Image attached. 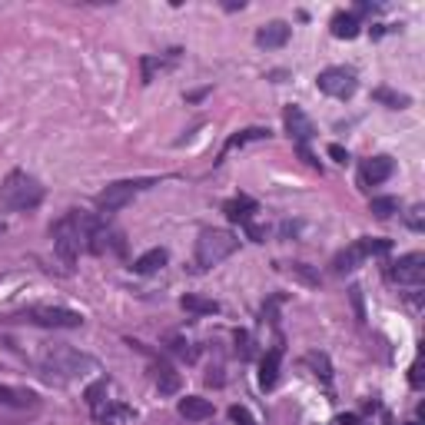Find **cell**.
Masks as SVG:
<instances>
[{"instance_id":"2e32d148","label":"cell","mask_w":425,"mask_h":425,"mask_svg":"<svg viewBox=\"0 0 425 425\" xmlns=\"http://www.w3.org/2000/svg\"><path fill=\"white\" fill-rule=\"evenodd\" d=\"M280 362H282V346L270 349V352H266V359H262V366H260V386L262 389L276 386V379H280Z\"/></svg>"},{"instance_id":"4fadbf2b","label":"cell","mask_w":425,"mask_h":425,"mask_svg":"<svg viewBox=\"0 0 425 425\" xmlns=\"http://www.w3.org/2000/svg\"><path fill=\"white\" fill-rule=\"evenodd\" d=\"M290 24H282V20H270L266 27L256 30V43H260L262 50H280L286 47V40H290Z\"/></svg>"},{"instance_id":"5b68a950","label":"cell","mask_w":425,"mask_h":425,"mask_svg":"<svg viewBox=\"0 0 425 425\" xmlns=\"http://www.w3.org/2000/svg\"><path fill=\"white\" fill-rule=\"evenodd\" d=\"M389 250H392V242H389V240H372V236H366V240H356L349 250L339 252L336 262H332V270L342 276V272L359 270L369 256H382V252H389Z\"/></svg>"},{"instance_id":"9c48e42d","label":"cell","mask_w":425,"mask_h":425,"mask_svg":"<svg viewBox=\"0 0 425 425\" xmlns=\"http://www.w3.org/2000/svg\"><path fill=\"white\" fill-rule=\"evenodd\" d=\"M386 276L392 282H399V286H422V280H425V256H422V252L399 256V260L386 270Z\"/></svg>"},{"instance_id":"8992f818","label":"cell","mask_w":425,"mask_h":425,"mask_svg":"<svg viewBox=\"0 0 425 425\" xmlns=\"http://www.w3.org/2000/svg\"><path fill=\"white\" fill-rule=\"evenodd\" d=\"M146 186H150V180H116V183H110L106 190H100L97 210L100 212H120L123 206L133 203V196L140 193V190H146Z\"/></svg>"},{"instance_id":"6da1fadb","label":"cell","mask_w":425,"mask_h":425,"mask_svg":"<svg viewBox=\"0 0 425 425\" xmlns=\"http://www.w3.org/2000/svg\"><path fill=\"white\" fill-rule=\"evenodd\" d=\"M90 226H93V216H87V212H77V210H70L67 216H60V220L50 226L53 250H57V256L63 260V266H67V270H73V266H77L80 246H87Z\"/></svg>"},{"instance_id":"ba28073f","label":"cell","mask_w":425,"mask_h":425,"mask_svg":"<svg viewBox=\"0 0 425 425\" xmlns=\"http://www.w3.org/2000/svg\"><path fill=\"white\" fill-rule=\"evenodd\" d=\"M316 83H319V90H322L326 97H336V100H349L352 93H356V87H359L356 73H352V70H346V67L322 70V73L316 77Z\"/></svg>"},{"instance_id":"e0dca14e","label":"cell","mask_w":425,"mask_h":425,"mask_svg":"<svg viewBox=\"0 0 425 425\" xmlns=\"http://www.w3.org/2000/svg\"><path fill=\"white\" fill-rule=\"evenodd\" d=\"M166 260H170V252L163 250V246H156V250H150V252H143V256H140V260L133 262V270L136 272H156V270H163L166 266Z\"/></svg>"},{"instance_id":"7a4b0ae2","label":"cell","mask_w":425,"mask_h":425,"mask_svg":"<svg viewBox=\"0 0 425 425\" xmlns=\"http://www.w3.org/2000/svg\"><path fill=\"white\" fill-rule=\"evenodd\" d=\"M40 200H43V186H40L37 176L24 173V170H14L7 173V180L0 183V206L10 212H27L37 210Z\"/></svg>"},{"instance_id":"d4e9b609","label":"cell","mask_w":425,"mask_h":425,"mask_svg":"<svg viewBox=\"0 0 425 425\" xmlns=\"http://www.w3.org/2000/svg\"><path fill=\"white\" fill-rule=\"evenodd\" d=\"M306 366L316 369V376L322 379V382H329V379H332V366H329L326 352H309V356H306Z\"/></svg>"},{"instance_id":"ffe728a7","label":"cell","mask_w":425,"mask_h":425,"mask_svg":"<svg viewBox=\"0 0 425 425\" xmlns=\"http://www.w3.org/2000/svg\"><path fill=\"white\" fill-rule=\"evenodd\" d=\"M356 34H359V17L356 14H336V17H332V37L352 40Z\"/></svg>"},{"instance_id":"3957f363","label":"cell","mask_w":425,"mask_h":425,"mask_svg":"<svg viewBox=\"0 0 425 425\" xmlns=\"http://www.w3.org/2000/svg\"><path fill=\"white\" fill-rule=\"evenodd\" d=\"M43 369L50 372V379L70 382V379H80V376H87V372H93L97 362L87 352H77V349H70V346H57L43 356Z\"/></svg>"},{"instance_id":"9a60e30c","label":"cell","mask_w":425,"mask_h":425,"mask_svg":"<svg viewBox=\"0 0 425 425\" xmlns=\"http://www.w3.org/2000/svg\"><path fill=\"white\" fill-rule=\"evenodd\" d=\"M180 416L186 419V422H206V419L212 416V402L210 399H200V396H186L180 399Z\"/></svg>"},{"instance_id":"836d02e7","label":"cell","mask_w":425,"mask_h":425,"mask_svg":"<svg viewBox=\"0 0 425 425\" xmlns=\"http://www.w3.org/2000/svg\"><path fill=\"white\" fill-rule=\"evenodd\" d=\"M4 230H7V226H4V222H0V232H4Z\"/></svg>"},{"instance_id":"30bf717a","label":"cell","mask_w":425,"mask_h":425,"mask_svg":"<svg viewBox=\"0 0 425 425\" xmlns=\"http://www.w3.org/2000/svg\"><path fill=\"white\" fill-rule=\"evenodd\" d=\"M87 250L103 256V252H110V250H123V240H120V232L110 230L106 222L93 220V226H90V232H87Z\"/></svg>"},{"instance_id":"7402d4cb","label":"cell","mask_w":425,"mask_h":425,"mask_svg":"<svg viewBox=\"0 0 425 425\" xmlns=\"http://www.w3.org/2000/svg\"><path fill=\"white\" fill-rule=\"evenodd\" d=\"M252 212H256V203H252V200H246V196H240V200H230V203H226V216H230L232 222H250Z\"/></svg>"},{"instance_id":"603a6c76","label":"cell","mask_w":425,"mask_h":425,"mask_svg":"<svg viewBox=\"0 0 425 425\" xmlns=\"http://www.w3.org/2000/svg\"><path fill=\"white\" fill-rule=\"evenodd\" d=\"M372 97H376L379 103L392 106V110H406V106L412 103V97H409V93H396V90H389V87H379Z\"/></svg>"},{"instance_id":"ac0fdd59","label":"cell","mask_w":425,"mask_h":425,"mask_svg":"<svg viewBox=\"0 0 425 425\" xmlns=\"http://www.w3.org/2000/svg\"><path fill=\"white\" fill-rule=\"evenodd\" d=\"M0 406L30 409V406H37V396H34V392H24V389H10V386H0Z\"/></svg>"},{"instance_id":"52a82bcc","label":"cell","mask_w":425,"mask_h":425,"mask_svg":"<svg viewBox=\"0 0 425 425\" xmlns=\"http://www.w3.org/2000/svg\"><path fill=\"white\" fill-rule=\"evenodd\" d=\"M27 319L43 329H80L83 316L77 309H63V306H34L27 309Z\"/></svg>"},{"instance_id":"8fae6325","label":"cell","mask_w":425,"mask_h":425,"mask_svg":"<svg viewBox=\"0 0 425 425\" xmlns=\"http://www.w3.org/2000/svg\"><path fill=\"white\" fill-rule=\"evenodd\" d=\"M282 120H286V130H290V136H292V140H296L299 146H306V143H309V136L316 133V130H312V120L302 113L299 106L290 103L286 110H282Z\"/></svg>"},{"instance_id":"44dd1931","label":"cell","mask_w":425,"mask_h":425,"mask_svg":"<svg viewBox=\"0 0 425 425\" xmlns=\"http://www.w3.org/2000/svg\"><path fill=\"white\" fill-rule=\"evenodd\" d=\"M186 312H196V316H212V312H220V302L216 299H203V296H193V292H186L183 299H180Z\"/></svg>"},{"instance_id":"4dcf8cb0","label":"cell","mask_w":425,"mask_h":425,"mask_svg":"<svg viewBox=\"0 0 425 425\" xmlns=\"http://www.w3.org/2000/svg\"><path fill=\"white\" fill-rule=\"evenodd\" d=\"M230 416H232V422H236V425H252V416L246 412V409H240V406H232Z\"/></svg>"},{"instance_id":"f1b7e54d","label":"cell","mask_w":425,"mask_h":425,"mask_svg":"<svg viewBox=\"0 0 425 425\" xmlns=\"http://www.w3.org/2000/svg\"><path fill=\"white\" fill-rule=\"evenodd\" d=\"M163 67H166V63L160 57H143V83H150L156 70H163Z\"/></svg>"},{"instance_id":"d6a6232c","label":"cell","mask_w":425,"mask_h":425,"mask_svg":"<svg viewBox=\"0 0 425 425\" xmlns=\"http://www.w3.org/2000/svg\"><path fill=\"white\" fill-rule=\"evenodd\" d=\"M352 302H356V312H359V319H362V290H359V286H352Z\"/></svg>"},{"instance_id":"1f68e13d","label":"cell","mask_w":425,"mask_h":425,"mask_svg":"<svg viewBox=\"0 0 425 425\" xmlns=\"http://www.w3.org/2000/svg\"><path fill=\"white\" fill-rule=\"evenodd\" d=\"M329 156H332L336 163H346V160H349V153H346V150H342V146H339V143H332V146H329Z\"/></svg>"},{"instance_id":"f546056e","label":"cell","mask_w":425,"mask_h":425,"mask_svg":"<svg viewBox=\"0 0 425 425\" xmlns=\"http://www.w3.org/2000/svg\"><path fill=\"white\" fill-rule=\"evenodd\" d=\"M236 349H240L242 359L252 356V339H250V332H236Z\"/></svg>"},{"instance_id":"277c9868","label":"cell","mask_w":425,"mask_h":425,"mask_svg":"<svg viewBox=\"0 0 425 425\" xmlns=\"http://www.w3.org/2000/svg\"><path fill=\"white\" fill-rule=\"evenodd\" d=\"M240 250V240L230 230H203L196 240V270H212Z\"/></svg>"},{"instance_id":"d6986e66","label":"cell","mask_w":425,"mask_h":425,"mask_svg":"<svg viewBox=\"0 0 425 425\" xmlns=\"http://www.w3.org/2000/svg\"><path fill=\"white\" fill-rule=\"evenodd\" d=\"M153 379H156V386H160V392H166V396H173L176 389H180V376H176V369L170 362H156Z\"/></svg>"},{"instance_id":"484cf974","label":"cell","mask_w":425,"mask_h":425,"mask_svg":"<svg viewBox=\"0 0 425 425\" xmlns=\"http://www.w3.org/2000/svg\"><path fill=\"white\" fill-rule=\"evenodd\" d=\"M270 136V130H260V126H250V130H242V133L230 136V143H226V150H232V146H242V143H250V140H266ZM222 150V153H226Z\"/></svg>"},{"instance_id":"4316f807","label":"cell","mask_w":425,"mask_h":425,"mask_svg":"<svg viewBox=\"0 0 425 425\" xmlns=\"http://www.w3.org/2000/svg\"><path fill=\"white\" fill-rule=\"evenodd\" d=\"M106 389H110V382L106 379H97L93 386H87V392H83V399H87V406L93 409V406H100V402H106Z\"/></svg>"},{"instance_id":"7c38bea8","label":"cell","mask_w":425,"mask_h":425,"mask_svg":"<svg viewBox=\"0 0 425 425\" xmlns=\"http://www.w3.org/2000/svg\"><path fill=\"white\" fill-rule=\"evenodd\" d=\"M392 160L389 156H372V160H366L362 163V170H359V180H362V186H379L386 183L389 176H392Z\"/></svg>"},{"instance_id":"83f0119b","label":"cell","mask_w":425,"mask_h":425,"mask_svg":"<svg viewBox=\"0 0 425 425\" xmlns=\"http://www.w3.org/2000/svg\"><path fill=\"white\" fill-rule=\"evenodd\" d=\"M290 272H292V276H296V280H302V282H306V286H319V276L309 270V266H306V262H292V266H290Z\"/></svg>"},{"instance_id":"cb8c5ba5","label":"cell","mask_w":425,"mask_h":425,"mask_svg":"<svg viewBox=\"0 0 425 425\" xmlns=\"http://www.w3.org/2000/svg\"><path fill=\"white\" fill-rule=\"evenodd\" d=\"M369 210L376 212L379 220H389L392 212H399V200H396V196H376V200L369 203Z\"/></svg>"},{"instance_id":"5bb4252c","label":"cell","mask_w":425,"mask_h":425,"mask_svg":"<svg viewBox=\"0 0 425 425\" xmlns=\"http://www.w3.org/2000/svg\"><path fill=\"white\" fill-rule=\"evenodd\" d=\"M93 419H97L100 425H120L126 422V419H133V409L130 406H120V402H100V406H93Z\"/></svg>"}]
</instances>
